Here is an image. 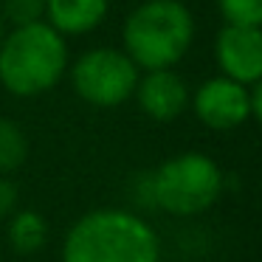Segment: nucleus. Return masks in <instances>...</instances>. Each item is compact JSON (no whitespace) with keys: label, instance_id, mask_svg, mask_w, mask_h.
<instances>
[{"label":"nucleus","instance_id":"3","mask_svg":"<svg viewBox=\"0 0 262 262\" xmlns=\"http://www.w3.org/2000/svg\"><path fill=\"white\" fill-rule=\"evenodd\" d=\"M194 40V17L181 0H141L124 23V54L144 71L178 65Z\"/></svg>","mask_w":262,"mask_h":262},{"label":"nucleus","instance_id":"5","mask_svg":"<svg viewBox=\"0 0 262 262\" xmlns=\"http://www.w3.org/2000/svg\"><path fill=\"white\" fill-rule=\"evenodd\" d=\"M71 82L82 102L93 107H119L136 93L138 65L119 48H93L74 62Z\"/></svg>","mask_w":262,"mask_h":262},{"label":"nucleus","instance_id":"12","mask_svg":"<svg viewBox=\"0 0 262 262\" xmlns=\"http://www.w3.org/2000/svg\"><path fill=\"white\" fill-rule=\"evenodd\" d=\"M228 26H256L262 29V0H217Z\"/></svg>","mask_w":262,"mask_h":262},{"label":"nucleus","instance_id":"4","mask_svg":"<svg viewBox=\"0 0 262 262\" xmlns=\"http://www.w3.org/2000/svg\"><path fill=\"white\" fill-rule=\"evenodd\" d=\"M223 169L206 152H181L149 172L152 206L172 217H198L223 194Z\"/></svg>","mask_w":262,"mask_h":262},{"label":"nucleus","instance_id":"7","mask_svg":"<svg viewBox=\"0 0 262 262\" xmlns=\"http://www.w3.org/2000/svg\"><path fill=\"white\" fill-rule=\"evenodd\" d=\"M214 57L223 76L239 85H256L262 79V29L226 23L214 40Z\"/></svg>","mask_w":262,"mask_h":262},{"label":"nucleus","instance_id":"8","mask_svg":"<svg viewBox=\"0 0 262 262\" xmlns=\"http://www.w3.org/2000/svg\"><path fill=\"white\" fill-rule=\"evenodd\" d=\"M133 96H136L138 107L149 119L166 124V121H175L189 107L192 93H189L186 82L172 68H161V71H147L144 76H138Z\"/></svg>","mask_w":262,"mask_h":262},{"label":"nucleus","instance_id":"6","mask_svg":"<svg viewBox=\"0 0 262 262\" xmlns=\"http://www.w3.org/2000/svg\"><path fill=\"white\" fill-rule=\"evenodd\" d=\"M189 104L194 107L200 124H206L209 130L226 133L237 130L251 119V91L248 85L228 79V76H214L206 79L198 91L192 93Z\"/></svg>","mask_w":262,"mask_h":262},{"label":"nucleus","instance_id":"1","mask_svg":"<svg viewBox=\"0 0 262 262\" xmlns=\"http://www.w3.org/2000/svg\"><path fill=\"white\" fill-rule=\"evenodd\" d=\"M59 262H161V239L136 211L93 209L68 228Z\"/></svg>","mask_w":262,"mask_h":262},{"label":"nucleus","instance_id":"15","mask_svg":"<svg viewBox=\"0 0 262 262\" xmlns=\"http://www.w3.org/2000/svg\"><path fill=\"white\" fill-rule=\"evenodd\" d=\"M251 116H254L256 121H259L262 127V79L254 85V91H251Z\"/></svg>","mask_w":262,"mask_h":262},{"label":"nucleus","instance_id":"2","mask_svg":"<svg viewBox=\"0 0 262 262\" xmlns=\"http://www.w3.org/2000/svg\"><path fill=\"white\" fill-rule=\"evenodd\" d=\"M68 71V46L46 20L14 26L0 40V85L12 96L29 99L51 91Z\"/></svg>","mask_w":262,"mask_h":262},{"label":"nucleus","instance_id":"14","mask_svg":"<svg viewBox=\"0 0 262 262\" xmlns=\"http://www.w3.org/2000/svg\"><path fill=\"white\" fill-rule=\"evenodd\" d=\"M17 186L9 181V175H0V220H6L17 211Z\"/></svg>","mask_w":262,"mask_h":262},{"label":"nucleus","instance_id":"10","mask_svg":"<svg viewBox=\"0 0 262 262\" xmlns=\"http://www.w3.org/2000/svg\"><path fill=\"white\" fill-rule=\"evenodd\" d=\"M46 239H48V223L40 211L23 209L9 217V243L17 254L23 256L37 254L46 245Z\"/></svg>","mask_w":262,"mask_h":262},{"label":"nucleus","instance_id":"9","mask_svg":"<svg viewBox=\"0 0 262 262\" xmlns=\"http://www.w3.org/2000/svg\"><path fill=\"white\" fill-rule=\"evenodd\" d=\"M107 0H46V23L59 34H91L107 17Z\"/></svg>","mask_w":262,"mask_h":262},{"label":"nucleus","instance_id":"11","mask_svg":"<svg viewBox=\"0 0 262 262\" xmlns=\"http://www.w3.org/2000/svg\"><path fill=\"white\" fill-rule=\"evenodd\" d=\"M29 158V138L17 121L0 116V175H12Z\"/></svg>","mask_w":262,"mask_h":262},{"label":"nucleus","instance_id":"13","mask_svg":"<svg viewBox=\"0 0 262 262\" xmlns=\"http://www.w3.org/2000/svg\"><path fill=\"white\" fill-rule=\"evenodd\" d=\"M0 9L12 26H29L46 17V0H0Z\"/></svg>","mask_w":262,"mask_h":262},{"label":"nucleus","instance_id":"16","mask_svg":"<svg viewBox=\"0 0 262 262\" xmlns=\"http://www.w3.org/2000/svg\"><path fill=\"white\" fill-rule=\"evenodd\" d=\"M0 40H3V26H0Z\"/></svg>","mask_w":262,"mask_h":262}]
</instances>
